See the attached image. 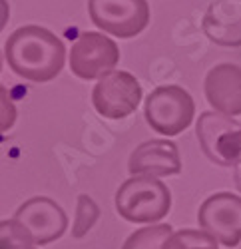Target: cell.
I'll use <instances>...</instances> for the list:
<instances>
[{
    "label": "cell",
    "instance_id": "obj_1",
    "mask_svg": "<svg viewBox=\"0 0 241 249\" xmlns=\"http://www.w3.org/2000/svg\"><path fill=\"white\" fill-rule=\"evenodd\" d=\"M8 68L30 82H50L66 64V46L54 32L42 26H22L4 42Z\"/></svg>",
    "mask_w": 241,
    "mask_h": 249
},
{
    "label": "cell",
    "instance_id": "obj_2",
    "mask_svg": "<svg viewBox=\"0 0 241 249\" xmlns=\"http://www.w3.org/2000/svg\"><path fill=\"white\" fill-rule=\"evenodd\" d=\"M116 210L132 223H157L172 210V192L159 178L132 176L116 192Z\"/></svg>",
    "mask_w": 241,
    "mask_h": 249
},
{
    "label": "cell",
    "instance_id": "obj_3",
    "mask_svg": "<svg viewBox=\"0 0 241 249\" xmlns=\"http://www.w3.org/2000/svg\"><path fill=\"white\" fill-rule=\"evenodd\" d=\"M144 116L155 134L173 138L193 122L195 102L186 88L164 84L154 88V92L146 98Z\"/></svg>",
    "mask_w": 241,
    "mask_h": 249
},
{
    "label": "cell",
    "instance_id": "obj_4",
    "mask_svg": "<svg viewBox=\"0 0 241 249\" xmlns=\"http://www.w3.org/2000/svg\"><path fill=\"white\" fill-rule=\"evenodd\" d=\"M197 142L209 161L235 168L241 160V122L217 110L202 112L195 124Z\"/></svg>",
    "mask_w": 241,
    "mask_h": 249
},
{
    "label": "cell",
    "instance_id": "obj_5",
    "mask_svg": "<svg viewBox=\"0 0 241 249\" xmlns=\"http://www.w3.org/2000/svg\"><path fill=\"white\" fill-rule=\"evenodd\" d=\"M142 96V84L134 74L126 70H112L96 82L92 90V104L102 118L124 120L138 110Z\"/></svg>",
    "mask_w": 241,
    "mask_h": 249
},
{
    "label": "cell",
    "instance_id": "obj_6",
    "mask_svg": "<svg viewBox=\"0 0 241 249\" xmlns=\"http://www.w3.org/2000/svg\"><path fill=\"white\" fill-rule=\"evenodd\" d=\"M88 14L100 30L126 40L150 24L148 0H88Z\"/></svg>",
    "mask_w": 241,
    "mask_h": 249
},
{
    "label": "cell",
    "instance_id": "obj_7",
    "mask_svg": "<svg viewBox=\"0 0 241 249\" xmlns=\"http://www.w3.org/2000/svg\"><path fill=\"white\" fill-rule=\"evenodd\" d=\"M120 48L106 32H82L70 48V70L82 80H100L116 70Z\"/></svg>",
    "mask_w": 241,
    "mask_h": 249
},
{
    "label": "cell",
    "instance_id": "obj_8",
    "mask_svg": "<svg viewBox=\"0 0 241 249\" xmlns=\"http://www.w3.org/2000/svg\"><path fill=\"white\" fill-rule=\"evenodd\" d=\"M197 223L225 247L241 241V197L231 192L209 196L197 210Z\"/></svg>",
    "mask_w": 241,
    "mask_h": 249
},
{
    "label": "cell",
    "instance_id": "obj_9",
    "mask_svg": "<svg viewBox=\"0 0 241 249\" xmlns=\"http://www.w3.org/2000/svg\"><path fill=\"white\" fill-rule=\"evenodd\" d=\"M28 231L36 245H48L68 230V215L54 199L34 196L26 199L12 215Z\"/></svg>",
    "mask_w": 241,
    "mask_h": 249
},
{
    "label": "cell",
    "instance_id": "obj_10",
    "mask_svg": "<svg viewBox=\"0 0 241 249\" xmlns=\"http://www.w3.org/2000/svg\"><path fill=\"white\" fill-rule=\"evenodd\" d=\"M128 170L132 176H154L170 178L182 172L179 150L170 140H148L132 152L128 160Z\"/></svg>",
    "mask_w": 241,
    "mask_h": 249
},
{
    "label": "cell",
    "instance_id": "obj_11",
    "mask_svg": "<svg viewBox=\"0 0 241 249\" xmlns=\"http://www.w3.org/2000/svg\"><path fill=\"white\" fill-rule=\"evenodd\" d=\"M204 92L209 106L227 116H241V66L222 62L204 80Z\"/></svg>",
    "mask_w": 241,
    "mask_h": 249
},
{
    "label": "cell",
    "instance_id": "obj_12",
    "mask_svg": "<svg viewBox=\"0 0 241 249\" xmlns=\"http://www.w3.org/2000/svg\"><path fill=\"white\" fill-rule=\"evenodd\" d=\"M204 34L217 46H241V0H213L202 18Z\"/></svg>",
    "mask_w": 241,
    "mask_h": 249
},
{
    "label": "cell",
    "instance_id": "obj_13",
    "mask_svg": "<svg viewBox=\"0 0 241 249\" xmlns=\"http://www.w3.org/2000/svg\"><path fill=\"white\" fill-rule=\"evenodd\" d=\"M173 233L170 223H152L136 230L122 245V249H162L166 239Z\"/></svg>",
    "mask_w": 241,
    "mask_h": 249
},
{
    "label": "cell",
    "instance_id": "obj_14",
    "mask_svg": "<svg viewBox=\"0 0 241 249\" xmlns=\"http://www.w3.org/2000/svg\"><path fill=\"white\" fill-rule=\"evenodd\" d=\"M219 243L206 230H177L173 231L162 249H219Z\"/></svg>",
    "mask_w": 241,
    "mask_h": 249
},
{
    "label": "cell",
    "instance_id": "obj_15",
    "mask_svg": "<svg viewBox=\"0 0 241 249\" xmlns=\"http://www.w3.org/2000/svg\"><path fill=\"white\" fill-rule=\"evenodd\" d=\"M98 217H100V207L96 205V201L86 194H80L78 203H76V217H74V227H72V237H76V239L84 237L96 225Z\"/></svg>",
    "mask_w": 241,
    "mask_h": 249
},
{
    "label": "cell",
    "instance_id": "obj_16",
    "mask_svg": "<svg viewBox=\"0 0 241 249\" xmlns=\"http://www.w3.org/2000/svg\"><path fill=\"white\" fill-rule=\"evenodd\" d=\"M0 249H38L28 231L14 217L0 223Z\"/></svg>",
    "mask_w": 241,
    "mask_h": 249
},
{
    "label": "cell",
    "instance_id": "obj_17",
    "mask_svg": "<svg viewBox=\"0 0 241 249\" xmlns=\"http://www.w3.org/2000/svg\"><path fill=\"white\" fill-rule=\"evenodd\" d=\"M0 94H2V126H0V130L8 132L14 126V122H16V110L12 106V102L8 100L6 86H0Z\"/></svg>",
    "mask_w": 241,
    "mask_h": 249
},
{
    "label": "cell",
    "instance_id": "obj_18",
    "mask_svg": "<svg viewBox=\"0 0 241 249\" xmlns=\"http://www.w3.org/2000/svg\"><path fill=\"white\" fill-rule=\"evenodd\" d=\"M233 178H235V188L241 194V160L237 161V165L233 168Z\"/></svg>",
    "mask_w": 241,
    "mask_h": 249
}]
</instances>
